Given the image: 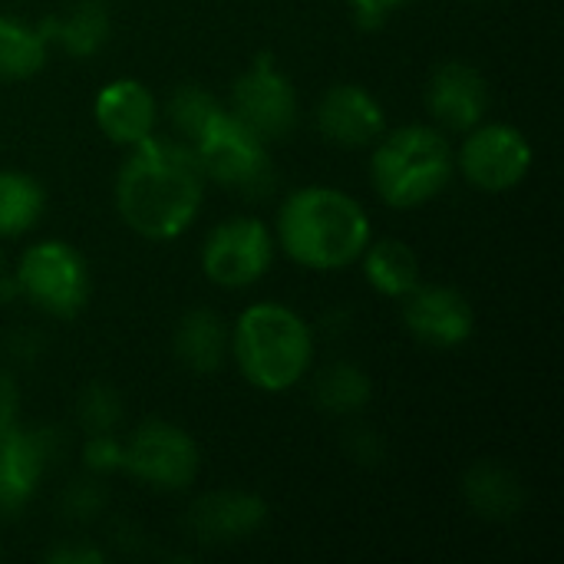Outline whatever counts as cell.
Returning a JSON list of instances; mask_svg holds the SVG:
<instances>
[{
    "label": "cell",
    "mask_w": 564,
    "mask_h": 564,
    "mask_svg": "<svg viewBox=\"0 0 564 564\" xmlns=\"http://www.w3.org/2000/svg\"><path fill=\"white\" fill-rule=\"evenodd\" d=\"M221 109H225V106L218 102V96H215L212 89L198 86V83H182V86H175L172 96H169V102H165V116H169V122H172V135L182 139V142H188V145L208 129V122H212Z\"/></svg>",
    "instance_id": "obj_24"
},
{
    "label": "cell",
    "mask_w": 564,
    "mask_h": 564,
    "mask_svg": "<svg viewBox=\"0 0 564 564\" xmlns=\"http://www.w3.org/2000/svg\"><path fill=\"white\" fill-rule=\"evenodd\" d=\"M360 264L367 284L390 301H403L420 284V258L400 238H370V245L360 254Z\"/></svg>",
    "instance_id": "obj_20"
},
{
    "label": "cell",
    "mask_w": 564,
    "mask_h": 564,
    "mask_svg": "<svg viewBox=\"0 0 564 564\" xmlns=\"http://www.w3.org/2000/svg\"><path fill=\"white\" fill-rule=\"evenodd\" d=\"M311 324L281 301H258L228 330V357L261 393L294 390L314 364Z\"/></svg>",
    "instance_id": "obj_3"
},
{
    "label": "cell",
    "mask_w": 564,
    "mask_h": 564,
    "mask_svg": "<svg viewBox=\"0 0 564 564\" xmlns=\"http://www.w3.org/2000/svg\"><path fill=\"white\" fill-rule=\"evenodd\" d=\"M0 555H3V552H0Z\"/></svg>",
    "instance_id": "obj_33"
},
{
    "label": "cell",
    "mask_w": 564,
    "mask_h": 564,
    "mask_svg": "<svg viewBox=\"0 0 564 564\" xmlns=\"http://www.w3.org/2000/svg\"><path fill=\"white\" fill-rule=\"evenodd\" d=\"M403 324L410 337L433 350H456L476 330L469 297L449 284H416L403 297Z\"/></svg>",
    "instance_id": "obj_12"
},
{
    "label": "cell",
    "mask_w": 564,
    "mask_h": 564,
    "mask_svg": "<svg viewBox=\"0 0 564 564\" xmlns=\"http://www.w3.org/2000/svg\"><path fill=\"white\" fill-rule=\"evenodd\" d=\"M83 466L93 476L122 473V440H116V433H89L83 446Z\"/></svg>",
    "instance_id": "obj_26"
},
{
    "label": "cell",
    "mask_w": 564,
    "mask_h": 564,
    "mask_svg": "<svg viewBox=\"0 0 564 564\" xmlns=\"http://www.w3.org/2000/svg\"><path fill=\"white\" fill-rule=\"evenodd\" d=\"M410 0H347V7L354 10V17H357V23L360 26H367V30H373V26H380L387 17H393L400 7H406Z\"/></svg>",
    "instance_id": "obj_28"
},
{
    "label": "cell",
    "mask_w": 564,
    "mask_h": 564,
    "mask_svg": "<svg viewBox=\"0 0 564 564\" xmlns=\"http://www.w3.org/2000/svg\"><path fill=\"white\" fill-rule=\"evenodd\" d=\"M228 330L212 307H192L172 330V354L188 373H215L228 357Z\"/></svg>",
    "instance_id": "obj_17"
},
{
    "label": "cell",
    "mask_w": 564,
    "mask_h": 564,
    "mask_svg": "<svg viewBox=\"0 0 564 564\" xmlns=\"http://www.w3.org/2000/svg\"><path fill=\"white\" fill-rule=\"evenodd\" d=\"M268 522V502L254 492L221 489L195 499L188 509V532L202 545H238L254 539Z\"/></svg>",
    "instance_id": "obj_16"
},
{
    "label": "cell",
    "mask_w": 564,
    "mask_h": 564,
    "mask_svg": "<svg viewBox=\"0 0 564 564\" xmlns=\"http://www.w3.org/2000/svg\"><path fill=\"white\" fill-rule=\"evenodd\" d=\"M202 469L198 443L169 420H145L122 443V473L152 492H185Z\"/></svg>",
    "instance_id": "obj_7"
},
{
    "label": "cell",
    "mask_w": 564,
    "mask_h": 564,
    "mask_svg": "<svg viewBox=\"0 0 564 564\" xmlns=\"http://www.w3.org/2000/svg\"><path fill=\"white\" fill-rule=\"evenodd\" d=\"M228 112L241 119L264 142L288 139L301 122V102L291 76L274 63V56L261 53L231 86Z\"/></svg>",
    "instance_id": "obj_10"
},
{
    "label": "cell",
    "mask_w": 564,
    "mask_h": 564,
    "mask_svg": "<svg viewBox=\"0 0 564 564\" xmlns=\"http://www.w3.org/2000/svg\"><path fill=\"white\" fill-rule=\"evenodd\" d=\"M50 56V43L40 26L0 13V83L33 79Z\"/></svg>",
    "instance_id": "obj_21"
},
{
    "label": "cell",
    "mask_w": 564,
    "mask_h": 564,
    "mask_svg": "<svg viewBox=\"0 0 564 564\" xmlns=\"http://www.w3.org/2000/svg\"><path fill=\"white\" fill-rule=\"evenodd\" d=\"M350 449H354L357 459H370V463H377V459L383 456V446H380V440L373 436V430H357L354 440H350Z\"/></svg>",
    "instance_id": "obj_31"
},
{
    "label": "cell",
    "mask_w": 564,
    "mask_h": 564,
    "mask_svg": "<svg viewBox=\"0 0 564 564\" xmlns=\"http://www.w3.org/2000/svg\"><path fill=\"white\" fill-rule=\"evenodd\" d=\"M13 288L50 317H76L93 294V274L86 258L59 238H46L30 245L13 274Z\"/></svg>",
    "instance_id": "obj_6"
},
{
    "label": "cell",
    "mask_w": 564,
    "mask_h": 564,
    "mask_svg": "<svg viewBox=\"0 0 564 564\" xmlns=\"http://www.w3.org/2000/svg\"><path fill=\"white\" fill-rule=\"evenodd\" d=\"M50 46L63 50L73 59L96 56L112 33V13L106 0H76L66 13L40 23Z\"/></svg>",
    "instance_id": "obj_18"
},
{
    "label": "cell",
    "mask_w": 564,
    "mask_h": 564,
    "mask_svg": "<svg viewBox=\"0 0 564 564\" xmlns=\"http://www.w3.org/2000/svg\"><path fill=\"white\" fill-rule=\"evenodd\" d=\"M106 509V489L96 479H79L63 496V512L76 522H89Z\"/></svg>",
    "instance_id": "obj_27"
},
{
    "label": "cell",
    "mask_w": 564,
    "mask_h": 564,
    "mask_svg": "<svg viewBox=\"0 0 564 564\" xmlns=\"http://www.w3.org/2000/svg\"><path fill=\"white\" fill-rule=\"evenodd\" d=\"M274 231L254 215L225 218L202 241V271L215 288L245 291L258 284L274 264Z\"/></svg>",
    "instance_id": "obj_9"
},
{
    "label": "cell",
    "mask_w": 564,
    "mask_h": 564,
    "mask_svg": "<svg viewBox=\"0 0 564 564\" xmlns=\"http://www.w3.org/2000/svg\"><path fill=\"white\" fill-rule=\"evenodd\" d=\"M76 423L89 433H116L122 423V397L109 383H89L76 400Z\"/></svg>",
    "instance_id": "obj_25"
},
{
    "label": "cell",
    "mask_w": 564,
    "mask_h": 564,
    "mask_svg": "<svg viewBox=\"0 0 564 564\" xmlns=\"http://www.w3.org/2000/svg\"><path fill=\"white\" fill-rule=\"evenodd\" d=\"M17 410H20V390L17 380L0 367V430L17 423Z\"/></svg>",
    "instance_id": "obj_30"
},
{
    "label": "cell",
    "mask_w": 564,
    "mask_h": 564,
    "mask_svg": "<svg viewBox=\"0 0 564 564\" xmlns=\"http://www.w3.org/2000/svg\"><path fill=\"white\" fill-rule=\"evenodd\" d=\"M208 178L188 142L152 132L129 149L112 202L129 231L145 241H172L192 228L202 212Z\"/></svg>",
    "instance_id": "obj_1"
},
{
    "label": "cell",
    "mask_w": 564,
    "mask_h": 564,
    "mask_svg": "<svg viewBox=\"0 0 564 564\" xmlns=\"http://www.w3.org/2000/svg\"><path fill=\"white\" fill-rule=\"evenodd\" d=\"M0 274H3V251H0Z\"/></svg>",
    "instance_id": "obj_32"
},
{
    "label": "cell",
    "mask_w": 564,
    "mask_h": 564,
    "mask_svg": "<svg viewBox=\"0 0 564 564\" xmlns=\"http://www.w3.org/2000/svg\"><path fill=\"white\" fill-rule=\"evenodd\" d=\"M46 562L50 564H102L106 562V552H99L96 545L89 542H63L56 549L46 552Z\"/></svg>",
    "instance_id": "obj_29"
},
{
    "label": "cell",
    "mask_w": 564,
    "mask_h": 564,
    "mask_svg": "<svg viewBox=\"0 0 564 564\" xmlns=\"http://www.w3.org/2000/svg\"><path fill=\"white\" fill-rule=\"evenodd\" d=\"M492 93L479 66L466 59H446L426 83V112L443 132H469L489 116Z\"/></svg>",
    "instance_id": "obj_13"
},
{
    "label": "cell",
    "mask_w": 564,
    "mask_h": 564,
    "mask_svg": "<svg viewBox=\"0 0 564 564\" xmlns=\"http://www.w3.org/2000/svg\"><path fill=\"white\" fill-rule=\"evenodd\" d=\"M59 436L46 426L10 423L0 430V516H20L36 496Z\"/></svg>",
    "instance_id": "obj_11"
},
{
    "label": "cell",
    "mask_w": 564,
    "mask_h": 564,
    "mask_svg": "<svg viewBox=\"0 0 564 564\" xmlns=\"http://www.w3.org/2000/svg\"><path fill=\"white\" fill-rule=\"evenodd\" d=\"M192 149L208 182L231 188L245 198H264L278 185L271 142H264L241 119H235L228 106L208 122V129L192 142Z\"/></svg>",
    "instance_id": "obj_5"
},
{
    "label": "cell",
    "mask_w": 564,
    "mask_h": 564,
    "mask_svg": "<svg viewBox=\"0 0 564 564\" xmlns=\"http://www.w3.org/2000/svg\"><path fill=\"white\" fill-rule=\"evenodd\" d=\"M46 212L43 185L20 169H0V238H20Z\"/></svg>",
    "instance_id": "obj_22"
},
{
    "label": "cell",
    "mask_w": 564,
    "mask_h": 564,
    "mask_svg": "<svg viewBox=\"0 0 564 564\" xmlns=\"http://www.w3.org/2000/svg\"><path fill=\"white\" fill-rule=\"evenodd\" d=\"M370 149V182L400 212L430 205L456 175V149L440 126L410 122L383 132Z\"/></svg>",
    "instance_id": "obj_4"
},
{
    "label": "cell",
    "mask_w": 564,
    "mask_h": 564,
    "mask_svg": "<svg viewBox=\"0 0 564 564\" xmlns=\"http://www.w3.org/2000/svg\"><path fill=\"white\" fill-rule=\"evenodd\" d=\"M93 119L112 145L132 149L155 132L159 102L145 83L132 76H119L102 83L99 93L93 96Z\"/></svg>",
    "instance_id": "obj_15"
},
{
    "label": "cell",
    "mask_w": 564,
    "mask_h": 564,
    "mask_svg": "<svg viewBox=\"0 0 564 564\" xmlns=\"http://www.w3.org/2000/svg\"><path fill=\"white\" fill-rule=\"evenodd\" d=\"M535 149L529 135L512 122H489L482 119L469 132H463V142L456 149V172L486 195L512 192L525 182L532 172Z\"/></svg>",
    "instance_id": "obj_8"
},
{
    "label": "cell",
    "mask_w": 564,
    "mask_h": 564,
    "mask_svg": "<svg viewBox=\"0 0 564 564\" xmlns=\"http://www.w3.org/2000/svg\"><path fill=\"white\" fill-rule=\"evenodd\" d=\"M373 238L367 208L337 185L294 188L274 221L278 248L307 271H344L360 261Z\"/></svg>",
    "instance_id": "obj_2"
},
{
    "label": "cell",
    "mask_w": 564,
    "mask_h": 564,
    "mask_svg": "<svg viewBox=\"0 0 564 564\" xmlns=\"http://www.w3.org/2000/svg\"><path fill=\"white\" fill-rule=\"evenodd\" d=\"M314 126L337 149H370L387 132V109L367 86L337 83L321 96Z\"/></svg>",
    "instance_id": "obj_14"
},
{
    "label": "cell",
    "mask_w": 564,
    "mask_h": 564,
    "mask_svg": "<svg viewBox=\"0 0 564 564\" xmlns=\"http://www.w3.org/2000/svg\"><path fill=\"white\" fill-rule=\"evenodd\" d=\"M373 400V380L357 364H330L314 380V403L327 416H357Z\"/></svg>",
    "instance_id": "obj_23"
},
{
    "label": "cell",
    "mask_w": 564,
    "mask_h": 564,
    "mask_svg": "<svg viewBox=\"0 0 564 564\" xmlns=\"http://www.w3.org/2000/svg\"><path fill=\"white\" fill-rule=\"evenodd\" d=\"M463 499L466 506L486 522H509L525 506V489L519 476L492 459H479L463 476Z\"/></svg>",
    "instance_id": "obj_19"
}]
</instances>
